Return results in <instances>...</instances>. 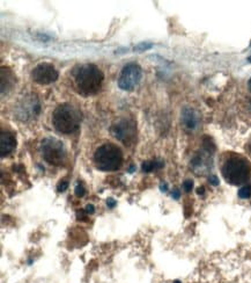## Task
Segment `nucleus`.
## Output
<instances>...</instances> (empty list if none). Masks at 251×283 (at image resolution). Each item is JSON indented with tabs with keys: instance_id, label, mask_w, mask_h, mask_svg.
<instances>
[{
	"instance_id": "f257e3e1",
	"label": "nucleus",
	"mask_w": 251,
	"mask_h": 283,
	"mask_svg": "<svg viewBox=\"0 0 251 283\" xmlns=\"http://www.w3.org/2000/svg\"><path fill=\"white\" fill-rule=\"evenodd\" d=\"M105 75L94 64H84L74 70V81L78 92L82 95H91L100 91Z\"/></svg>"
},
{
	"instance_id": "f03ea898",
	"label": "nucleus",
	"mask_w": 251,
	"mask_h": 283,
	"mask_svg": "<svg viewBox=\"0 0 251 283\" xmlns=\"http://www.w3.org/2000/svg\"><path fill=\"white\" fill-rule=\"evenodd\" d=\"M222 175L231 185H241L248 181L251 176V165L247 158L232 154L226 159L222 166Z\"/></svg>"
},
{
	"instance_id": "7ed1b4c3",
	"label": "nucleus",
	"mask_w": 251,
	"mask_h": 283,
	"mask_svg": "<svg viewBox=\"0 0 251 283\" xmlns=\"http://www.w3.org/2000/svg\"><path fill=\"white\" fill-rule=\"evenodd\" d=\"M81 114L78 109L70 103H63L54 109L53 114V124L57 132L70 135L75 132L80 127Z\"/></svg>"
},
{
	"instance_id": "20e7f679",
	"label": "nucleus",
	"mask_w": 251,
	"mask_h": 283,
	"mask_svg": "<svg viewBox=\"0 0 251 283\" xmlns=\"http://www.w3.org/2000/svg\"><path fill=\"white\" fill-rule=\"evenodd\" d=\"M94 161L100 171H117L123 164V153L117 145L107 143L96 149L94 153Z\"/></svg>"
},
{
	"instance_id": "39448f33",
	"label": "nucleus",
	"mask_w": 251,
	"mask_h": 283,
	"mask_svg": "<svg viewBox=\"0 0 251 283\" xmlns=\"http://www.w3.org/2000/svg\"><path fill=\"white\" fill-rule=\"evenodd\" d=\"M42 154L50 165L59 166L65 160L66 151L64 144L56 138H45L42 142Z\"/></svg>"
},
{
	"instance_id": "423d86ee",
	"label": "nucleus",
	"mask_w": 251,
	"mask_h": 283,
	"mask_svg": "<svg viewBox=\"0 0 251 283\" xmlns=\"http://www.w3.org/2000/svg\"><path fill=\"white\" fill-rule=\"evenodd\" d=\"M110 132L119 142L124 143L125 145H130L136 139V123L130 118H121L112 123V126L110 127Z\"/></svg>"
},
{
	"instance_id": "0eeeda50",
	"label": "nucleus",
	"mask_w": 251,
	"mask_h": 283,
	"mask_svg": "<svg viewBox=\"0 0 251 283\" xmlns=\"http://www.w3.org/2000/svg\"><path fill=\"white\" fill-rule=\"evenodd\" d=\"M143 77V70L136 63H128L122 70L118 78V86L123 91H133Z\"/></svg>"
},
{
	"instance_id": "6e6552de",
	"label": "nucleus",
	"mask_w": 251,
	"mask_h": 283,
	"mask_svg": "<svg viewBox=\"0 0 251 283\" xmlns=\"http://www.w3.org/2000/svg\"><path fill=\"white\" fill-rule=\"evenodd\" d=\"M58 71L50 63H39L32 72L33 80L39 85L53 84L58 79Z\"/></svg>"
},
{
	"instance_id": "1a4fd4ad",
	"label": "nucleus",
	"mask_w": 251,
	"mask_h": 283,
	"mask_svg": "<svg viewBox=\"0 0 251 283\" xmlns=\"http://www.w3.org/2000/svg\"><path fill=\"white\" fill-rule=\"evenodd\" d=\"M17 147V139L12 132H2L0 135V154L1 157L8 156Z\"/></svg>"
},
{
	"instance_id": "9d476101",
	"label": "nucleus",
	"mask_w": 251,
	"mask_h": 283,
	"mask_svg": "<svg viewBox=\"0 0 251 283\" xmlns=\"http://www.w3.org/2000/svg\"><path fill=\"white\" fill-rule=\"evenodd\" d=\"M180 115H182L180 120H182V123L184 124L185 128H188L190 130L197 129L199 126V116L194 108L186 106L182 109V114Z\"/></svg>"
},
{
	"instance_id": "9b49d317",
	"label": "nucleus",
	"mask_w": 251,
	"mask_h": 283,
	"mask_svg": "<svg viewBox=\"0 0 251 283\" xmlns=\"http://www.w3.org/2000/svg\"><path fill=\"white\" fill-rule=\"evenodd\" d=\"M164 166V163L161 160H151V161H143L142 165L143 172L151 173L155 170H160Z\"/></svg>"
},
{
	"instance_id": "f8f14e48",
	"label": "nucleus",
	"mask_w": 251,
	"mask_h": 283,
	"mask_svg": "<svg viewBox=\"0 0 251 283\" xmlns=\"http://www.w3.org/2000/svg\"><path fill=\"white\" fill-rule=\"evenodd\" d=\"M250 196H251V186L250 185H246V186H243V187L240 188V190H238V197H240V199L247 200V199H249Z\"/></svg>"
},
{
	"instance_id": "ddd939ff",
	"label": "nucleus",
	"mask_w": 251,
	"mask_h": 283,
	"mask_svg": "<svg viewBox=\"0 0 251 283\" xmlns=\"http://www.w3.org/2000/svg\"><path fill=\"white\" fill-rule=\"evenodd\" d=\"M153 47L152 43H147V42H142V43L137 44L134 47V51H138V53H142V51H146L148 49H151Z\"/></svg>"
},
{
	"instance_id": "4468645a",
	"label": "nucleus",
	"mask_w": 251,
	"mask_h": 283,
	"mask_svg": "<svg viewBox=\"0 0 251 283\" xmlns=\"http://www.w3.org/2000/svg\"><path fill=\"white\" fill-rule=\"evenodd\" d=\"M74 194H75V196H78V197H82L86 194V190H85V188H84V186L80 185V184H78L75 186V188H74Z\"/></svg>"
},
{
	"instance_id": "2eb2a0df",
	"label": "nucleus",
	"mask_w": 251,
	"mask_h": 283,
	"mask_svg": "<svg viewBox=\"0 0 251 283\" xmlns=\"http://www.w3.org/2000/svg\"><path fill=\"white\" fill-rule=\"evenodd\" d=\"M183 188H184V190L186 191V193H190V191L192 190V188H194V181L185 180L184 184H183Z\"/></svg>"
},
{
	"instance_id": "dca6fc26",
	"label": "nucleus",
	"mask_w": 251,
	"mask_h": 283,
	"mask_svg": "<svg viewBox=\"0 0 251 283\" xmlns=\"http://www.w3.org/2000/svg\"><path fill=\"white\" fill-rule=\"evenodd\" d=\"M67 188H69V182H67V181L59 182V185L57 186V190L59 191V193H63V191H65Z\"/></svg>"
},
{
	"instance_id": "f3484780",
	"label": "nucleus",
	"mask_w": 251,
	"mask_h": 283,
	"mask_svg": "<svg viewBox=\"0 0 251 283\" xmlns=\"http://www.w3.org/2000/svg\"><path fill=\"white\" fill-rule=\"evenodd\" d=\"M209 182L212 186H219V184H220L218 176H216V175H210L209 176Z\"/></svg>"
},
{
	"instance_id": "a211bd4d",
	"label": "nucleus",
	"mask_w": 251,
	"mask_h": 283,
	"mask_svg": "<svg viewBox=\"0 0 251 283\" xmlns=\"http://www.w3.org/2000/svg\"><path fill=\"white\" fill-rule=\"evenodd\" d=\"M85 211H86V214H94L95 212V207L93 205H87L86 206V209H85Z\"/></svg>"
},
{
	"instance_id": "6ab92c4d",
	"label": "nucleus",
	"mask_w": 251,
	"mask_h": 283,
	"mask_svg": "<svg viewBox=\"0 0 251 283\" xmlns=\"http://www.w3.org/2000/svg\"><path fill=\"white\" fill-rule=\"evenodd\" d=\"M107 206H108V208L112 209L116 206V200L111 199V197H110V199L107 200Z\"/></svg>"
},
{
	"instance_id": "aec40b11",
	"label": "nucleus",
	"mask_w": 251,
	"mask_h": 283,
	"mask_svg": "<svg viewBox=\"0 0 251 283\" xmlns=\"http://www.w3.org/2000/svg\"><path fill=\"white\" fill-rule=\"evenodd\" d=\"M171 196H173V199H175V200H179V197H180V193H179V189H175V190H173V193H171Z\"/></svg>"
},
{
	"instance_id": "412c9836",
	"label": "nucleus",
	"mask_w": 251,
	"mask_h": 283,
	"mask_svg": "<svg viewBox=\"0 0 251 283\" xmlns=\"http://www.w3.org/2000/svg\"><path fill=\"white\" fill-rule=\"evenodd\" d=\"M160 189L161 191H163V193H166V191L168 190V185L166 184V182H163V184L160 185Z\"/></svg>"
},
{
	"instance_id": "4be33fe9",
	"label": "nucleus",
	"mask_w": 251,
	"mask_h": 283,
	"mask_svg": "<svg viewBox=\"0 0 251 283\" xmlns=\"http://www.w3.org/2000/svg\"><path fill=\"white\" fill-rule=\"evenodd\" d=\"M204 191H205V188L204 187H199L198 189H197V194H198V195H203Z\"/></svg>"
},
{
	"instance_id": "5701e85b",
	"label": "nucleus",
	"mask_w": 251,
	"mask_h": 283,
	"mask_svg": "<svg viewBox=\"0 0 251 283\" xmlns=\"http://www.w3.org/2000/svg\"><path fill=\"white\" fill-rule=\"evenodd\" d=\"M248 88H249V91L251 92V78L249 79V81H248Z\"/></svg>"
},
{
	"instance_id": "b1692460",
	"label": "nucleus",
	"mask_w": 251,
	"mask_h": 283,
	"mask_svg": "<svg viewBox=\"0 0 251 283\" xmlns=\"http://www.w3.org/2000/svg\"><path fill=\"white\" fill-rule=\"evenodd\" d=\"M134 170H136V167L132 166V167H130V170H128V171H130V173H132L134 171Z\"/></svg>"
},
{
	"instance_id": "393cba45",
	"label": "nucleus",
	"mask_w": 251,
	"mask_h": 283,
	"mask_svg": "<svg viewBox=\"0 0 251 283\" xmlns=\"http://www.w3.org/2000/svg\"><path fill=\"white\" fill-rule=\"evenodd\" d=\"M174 283H182V282L179 281V280H176V281H174Z\"/></svg>"
},
{
	"instance_id": "a878e982",
	"label": "nucleus",
	"mask_w": 251,
	"mask_h": 283,
	"mask_svg": "<svg viewBox=\"0 0 251 283\" xmlns=\"http://www.w3.org/2000/svg\"><path fill=\"white\" fill-rule=\"evenodd\" d=\"M248 149H249V151L251 152V143H250V144H249V148H248Z\"/></svg>"
},
{
	"instance_id": "bb28decb",
	"label": "nucleus",
	"mask_w": 251,
	"mask_h": 283,
	"mask_svg": "<svg viewBox=\"0 0 251 283\" xmlns=\"http://www.w3.org/2000/svg\"><path fill=\"white\" fill-rule=\"evenodd\" d=\"M248 60H249V63H251V56L249 57V58H248Z\"/></svg>"
},
{
	"instance_id": "cd10ccee",
	"label": "nucleus",
	"mask_w": 251,
	"mask_h": 283,
	"mask_svg": "<svg viewBox=\"0 0 251 283\" xmlns=\"http://www.w3.org/2000/svg\"><path fill=\"white\" fill-rule=\"evenodd\" d=\"M250 47H251V43H250Z\"/></svg>"
}]
</instances>
